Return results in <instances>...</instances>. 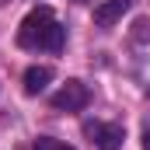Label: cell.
I'll list each match as a JSON object with an SVG mask.
<instances>
[{"instance_id": "obj_7", "label": "cell", "mask_w": 150, "mask_h": 150, "mask_svg": "<svg viewBox=\"0 0 150 150\" xmlns=\"http://www.w3.org/2000/svg\"><path fill=\"white\" fill-rule=\"evenodd\" d=\"M129 35H133V42L147 45V42H150V18H136V21H133V32H129Z\"/></svg>"}, {"instance_id": "obj_3", "label": "cell", "mask_w": 150, "mask_h": 150, "mask_svg": "<svg viewBox=\"0 0 150 150\" xmlns=\"http://www.w3.org/2000/svg\"><path fill=\"white\" fill-rule=\"evenodd\" d=\"M84 133L98 150H122V140H126L122 126H101V122H84Z\"/></svg>"}, {"instance_id": "obj_6", "label": "cell", "mask_w": 150, "mask_h": 150, "mask_svg": "<svg viewBox=\"0 0 150 150\" xmlns=\"http://www.w3.org/2000/svg\"><path fill=\"white\" fill-rule=\"evenodd\" d=\"M63 45H67V28L52 21V28L45 32V42H42V49H49V52H59Z\"/></svg>"}, {"instance_id": "obj_5", "label": "cell", "mask_w": 150, "mask_h": 150, "mask_svg": "<svg viewBox=\"0 0 150 150\" xmlns=\"http://www.w3.org/2000/svg\"><path fill=\"white\" fill-rule=\"evenodd\" d=\"M52 80V67H28L25 70V91L28 94H42Z\"/></svg>"}, {"instance_id": "obj_1", "label": "cell", "mask_w": 150, "mask_h": 150, "mask_svg": "<svg viewBox=\"0 0 150 150\" xmlns=\"http://www.w3.org/2000/svg\"><path fill=\"white\" fill-rule=\"evenodd\" d=\"M49 28H52V11H49V7H35V11L21 21V28H18V45H25V49H42Z\"/></svg>"}, {"instance_id": "obj_2", "label": "cell", "mask_w": 150, "mask_h": 150, "mask_svg": "<svg viewBox=\"0 0 150 150\" xmlns=\"http://www.w3.org/2000/svg\"><path fill=\"white\" fill-rule=\"evenodd\" d=\"M87 87L80 84V80H67L56 94H52V108L56 112H80L84 105H87Z\"/></svg>"}, {"instance_id": "obj_9", "label": "cell", "mask_w": 150, "mask_h": 150, "mask_svg": "<svg viewBox=\"0 0 150 150\" xmlns=\"http://www.w3.org/2000/svg\"><path fill=\"white\" fill-rule=\"evenodd\" d=\"M143 150H150V129L143 133Z\"/></svg>"}, {"instance_id": "obj_4", "label": "cell", "mask_w": 150, "mask_h": 150, "mask_svg": "<svg viewBox=\"0 0 150 150\" xmlns=\"http://www.w3.org/2000/svg\"><path fill=\"white\" fill-rule=\"evenodd\" d=\"M129 11V0H105L94 7V25L98 28H112L115 21H122V14Z\"/></svg>"}, {"instance_id": "obj_10", "label": "cell", "mask_w": 150, "mask_h": 150, "mask_svg": "<svg viewBox=\"0 0 150 150\" xmlns=\"http://www.w3.org/2000/svg\"><path fill=\"white\" fill-rule=\"evenodd\" d=\"M7 4H11V0H0V7H7Z\"/></svg>"}, {"instance_id": "obj_8", "label": "cell", "mask_w": 150, "mask_h": 150, "mask_svg": "<svg viewBox=\"0 0 150 150\" xmlns=\"http://www.w3.org/2000/svg\"><path fill=\"white\" fill-rule=\"evenodd\" d=\"M32 150H74V147H67V143H59V140H52V136H38Z\"/></svg>"}]
</instances>
